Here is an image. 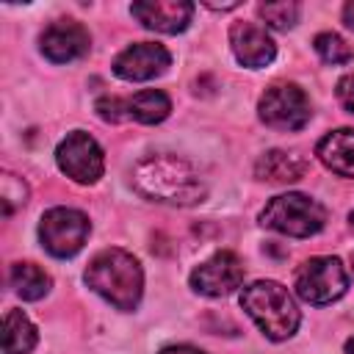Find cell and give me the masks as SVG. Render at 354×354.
<instances>
[{"label": "cell", "mask_w": 354, "mask_h": 354, "mask_svg": "<svg viewBox=\"0 0 354 354\" xmlns=\"http://www.w3.org/2000/svg\"><path fill=\"white\" fill-rule=\"evenodd\" d=\"M257 111H260V119L274 130H301L313 116L310 100L304 88L296 83L268 86L266 94L260 97Z\"/></svg>", "instance_id": "cell-7"}, {"label": "cell", "mask_w": 354, "mask_h": 354, "mask_svg": "<svg viewBox=\"0 0 354 354\" xmlns=\"http://www.w3.org/2000/svg\"><path fill=\"white\" fill-rule=\"evenodd\" d=\"M230 44H232L235 58L249 69L268 66L274 61V55H277V44L266 33V28L257 25V22H232Z\"/></svg>", "instance_id": "cell-12"}, {"label": "cell", "mask_w": 354, "mask_h": 354, "mask_svg": "<svg viewBox=\"0 0 354 354\" xmlns=\"http://www.w3.org/2000/svg\"><path fill=\"white\" fill-rule=\"evenodd\" d=\"M241 307L260 326L268 340H288L299 329V307L285 285L274 279H257L241 290Z\"/></svg>", "instance_id": "cell-3"}, {"label": "cell", "mask_w": 354, "mask_h": 354, "mask_svg": "<svg viewBox=\"0 0 354 354\" xmlns=\"http://www.w3.org/2000/svg\"><path fill=\"white\" fill-rule=\"evenodd\" d=\"M313 47L321 55V61H326V64H348V61H354V50L337 33H329V30L318 33L313 39Z\"/></svg>", "instance_id": "cell-19"}, {"label": "cell", "mask_w": 354, "mask_h": 354, "mask_svg": "<svg viewBox=\"0 0 354 354\" xmlns=\"http://www.w3.org/2000/svg\"><path fill=\"white\" fill-rule=\"evenodd\" d=\"M296 293L307 304H332L348 290L346 266L337 257H310L293 277Z\"/></svg>", "instance_id": "cell-5"}, {"label": "cell", "mask_w": 354, "mask_h": 354, "mask_svg": "<svg viewBox=\"0 0 354 354\" xmlns=\"http://www.w3.org/2000/svg\"><path fill=\"white\" fill-rule=\"evenodd\" d=\"M124 111L127 119H136L141 124H158L171 113V100L158 88H144L124 100Z\"/></svg>", "instance_id": "cell-16"}, {"label": "cell", "mask_w": 354, "mask_h": 354, "mask_svg": "<svg viewBox=\"0 0 354 354\" xmlns=\"http://www.w3.org/2000/svg\"><path fill=\"white\" fill-rule=\"evenodd\" d=\"M130 14L149 30L158 33H180L188 28L194 6L183 0H141L130 6Z\"/></svg>", "instance_id": "cell-13"}, {"label": "cell", "mask_w": 354, "mask_h": 354, "mask_svg": "<svg viewBox=\"0 0 354 354\" xmlns=\"http://www.w3.org/2000/svg\"><path fill=\"white\" fill-rule=\"evenodd\" d=\"M346 354H354V335L346 340Z\"/></svg>", "instance_id": "cell-25"}, {"label": "cell", "mask_w": 354, "mask_h": 354, "mask_svg": "<svg viewBox=\"0 0 354 354\" xmlns=\"http://www.w3.org/2000/svg\"><path fill=\"white\" fill-rule=\"evenodd\" d=\"M257 14H260V19L268 28L288 30L299 19V3H288V0H282V3H260L257 6Z\"/></svg>", "instance_id": "cell-20"}, {"label": "cell", "mask_w": 354, "mask_h": 354, "mask_svg": "<svg viewBox=\"0 0 354 354\" xmlns=\"http://www.w3.org/2000/svg\"><path fill=\"white\" fill-rule=\"evenodd\" d=\"M343 22H346V25H348V28L354 30V0L343 6Z\"/></svg>", "instance_id": "cell-24"}, {"label": "cell", "mask_w": 354, "mask_h": 354, "mask_svg": "<svg viewBox=\"0 0 354 354\" xmlns=\"http://www.w3.org/2000/svg\"><path fill=\"white\" fill-rule=\"evenodd\" d=\"M94 111H97V116L105 119V122H122V119H127L124 100H119V97H100L97 105H94Z\"/></svg>", "instance_id": "cell-21"}, {"label": "cell", "mask_w": 354, "mask_h": 354, "mask_svg": "<svg viewBox=\"0 0 354 354\" xmlns=\"http://www.w3.org/2000/svg\"><path fill=\"white\" fill-rule=\"evenodd\" d=\"M348 218H351V227H354V210H351V216H348Z\"/></svg>", "instance_id": "cell-26"}, {"label": "cell", "mask_w": 354, "mask_h": 354, "mask_svg": "<svg viewBox=\"0 0 354 354\" xmlns=\"http://www.w3.org/2000/svg\"><path fill=\"white\" fill-rule=\"evenodd\" d=\"M254 174L257 180H266V183H296L307 174V160L304 155L299 152H288V149H268L257 158L254 163Z\"/></svg>", "instance_id": "cell-15"}, {"label": "cell", "mask_w": 354, "mask_h": 354, "mask_svg": "<svg viewBox=\"0 0 354 354\" xmlns=\"http://www.w3.org/2000/svg\"><path fill=\"white\" fill-rule=\"evenodd\" d=\"M243 282V263L235 252H216L191 271V288L202 296H227Z\"/></svg>", "instance_id": "cell-9"}, {"label": "cell", "mask_w": 354, "mask_h": 354, "mask_svg": "<svg viewBox=\"0 0 354 354\" xmlns=\"http://www.w3.org/2000/svg\"><path fill=\"white\" fill-rule=\"evenodd\" d=\"M39 47L53 64H69L88 53L91 36L77 19H55L39 36Z\"/></svg>", "instance_id": "cell-11"}, {"label": "cell", "mask_w": 354, "mask_h": 354, "mask_svg": "<svg viewBox=\"0 0 354 354\" xmlns=\"http://www.w3.org/2000/svg\"><path fill=\"white\" fill-rule=\"evenodd\" d=\"M36 346V326L22 310H8L3 318V354H28Z\"/></svg>", "instance_id": "cell-18"}, {"label": "cell", "mask_w": 354, "mask_h": 354, "mask_svg": "<svg viewBox=\"0 0 354 354\" xmlns=\"http://www.w3.org/2000/svg\"><path fill=\"white\" fill-rule=\"evenodd\" d=\"M55 163L69 180L83 183V185L97 183L102 177V171H105L102 147L83 130L66 133V138L55 149Z\"/></svg>", "instance_id": "cell-8"}, {"label": "cell", "mask_w": 354, "mask_h": 354, "mask_svg": "<svg viewBox=\"0 0 354 354\" xmlns=\"http://www.w3.org/2000/svg\"><path fill=\"white\" fill-rule=\"evenodd\" d=\"M337 100L348 113H354V72H348L337 80Z\"/></svg>", "instance_id": "cell-22"}, {"label": "cell", "mask_w": 354, "mask_h": 354, "mask_svg": "<svg viewBox=\"0 0 354 354\" xmlns=\"http://www.w3.org/2000/svg\"><path fill=\"white\" fill-rule=\"evenodd\" d=\"M260 224L290 238H310L324 230L326 207L307 194H279L263 207Z\"/></svg>", "instance_id": "cell-4"}, {"label": "cell", "mask_w": 354, "mask_h": 354, "mask_svg": "<svg viewBox=\"0 0 354 354\" xmlns=\"http://www.w3.org/2000/svg\"><path fill=\"white\" fill-rule=\"evenodd\" d=\"M171 64V55L163 44L158 41H136L130 47H124L116 58H113V75L122 80H152L158 75H163Z\"/></svg>", "instance_id": "cell-10"}, {"label": "cell", "mask_w": 354, "mask_h": 354, "mask_svg": "<svg viewBox=\"0 0 354 354\" xmlns=\"http://www.w3.org/2000/svg\"><path fill=\"white\" fill-rule=\"evenodd\" d=\"M8 282L14 288V293L25 301H36L50 290V274L44 268H39L36 263H14L8 271Z\"/></svg>", "instance_id": "cell-17"}, {"label": "cell", "mask_w": 354, "mask_h": 354, "mask_svg": "<svg viewBox=\"0 0 354 354\" xmlns=\"http://www.w3.org/2000/svg\"><path fill=\"white\" fill-rule=\"evenodd\" d=\"M91 232L88 216L75 207H50L39 221V241L53 257H72Z\"/></svg>", "instance_id": "cell-6"}, {"label": "cell", "mask_w": 354, "mask_h": 354, "mask_svg": "<svg viewBox=\"0 0 354 354\" xmlns=\"http://www.w3.org/2000/svg\"><path fill=\"white\" fill-rule=\"evenodd\" d=\"M315 155L329 171L340 177H354V127H340L326 133L318 141Z\"/></svg>", "instance_id": "cell-14"}, {"label": "cell", "mask_w": 354, "mask_h": 354, "mask_svg": "<svg viewBox=\"0 0 354 354\" xmlns=\"http://www.w3.org/2000/svg\"><path fill=\"white\" fill-rule=\"evenodd\" d=\"M133 188L152 199L166 205H196L205 199L207 188L194 171V166L177 155H149L133 169Z\"/></svg>", "instance_id": "cell-1"}, {"label": "cell", "mask_w": 354, "mask_h": 354, "mask_svg": "<svg viewBox=\"0 0 354 354\" xmlns=\"http://www.w3.org/2000/svg\"><path fill=\"white\" fill-rule=\"evenodd\" d=\"M351 263H354V254H351Z\"/></svg>", "instance_id": "cell-27"}, {"label": "cell", "mask_w": 354, "mask_h": 354, "mask_svg": "<svg viewBox=\"0 0 354 354\" xmlns=\"http://www.w3.org/2000/svg\"><path fill=\"white\" fill-rule=\"evenodd\" d=\"M160 354H205V351H199L194 346H166Z\"/></svg>", "instance_id": "cell-23"}, {"label": "cell", "mask_w": 354, "mask_h": 354, "mask_svg": "<svg viewBox=\"0 0 354 354\" xmlns=\"http://www.w3.org/2000/svg\"><path fill=\"white\" fill-rule=\"evenodd\" d=\"M86 285L94 293H100L105 301H111L116 310L130 313L141 301L144 271L130 252L119 246H108L88 260Z\"/></svg>", "instance_id": "cell-2"}]
</instances>
